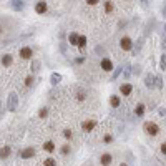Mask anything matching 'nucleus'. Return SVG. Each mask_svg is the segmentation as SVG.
I'll list each match as a JSON object with an SVG mask.
<instances>
[{"mask_svg": "<svg viewBox=\"0 0 166 166\" xmlns=\"http://www.w3.org/2000/svg\"><path fill=\"white\" fill-rule=\"evenodd\" d=\"M120 166H128V165H126V163H121V165H120Z\"/></svg>", "mask_w": 166, "mask_h": 166, "instance_id": "58836bf2", "label": "nucleus"}, {"mask_svg": "<svg viewBox=\"0 0 166 166\" xmlns=\"http://www.w3.org/2000/svg\"><path fill=\"white\" fill-rule=\"evenodd\" d=\"M161 153H163V155H166V143L161 144Z\"/></svg>", "mask_w": 166, "mask_h": 166, "instance_id": "72a5a7b5", "label": "nucleus"}, {"mask_svg": "<svg viewBox=\"0 0 166 166\" xmlns=\"http://www.w3.org/2000/svg\"><path fill=\"white\" fill-rule=\"evenodd\" d=\"M120 45H121L123 50H131V48H133V42H131L130 37H123V38L120 40Z\"/></svg>", "mask_w": 166, "mask_h": 166, "instance_id": "7ed1b4c3", "label": "nucleus"}, {"mask_svg": "<svg viewBox=\"0 0 166 166\" xmlns=\"http://www.w3.org/2000/svg\"><path fill=\"white\" fill-rule=\"evenodd\" d=\"M159 67H161V70H166V53H163L161 60H159Z\"/></svg>", "mask_w": 166, "mask_h": 166, "instance_id": "b1692460", "label": "nucleus"}, {"mask_svg": "<svg viewBox=\"0 0 166 166\" xmlns=\"http://www.w3.org/2000/svg\"><path fill=\"white\" fill-rule=\"evenodd\" d=\"M75 61H76V63H83V61H85V57H83V58H82V57H80V58H76Z\"/></svg>", "mask_w": 166, "mask_h": 166, "instance_id": "c9c22d12", "label": "nucleus"}, {"mask_svg": "<svg viewBox=\"0 0 166 166\" xmlns=\"http://www.w3.org/2000/svg\"><path fill=\"white\" fill-rule=\"evenodd\" d=\"M111 141H113V136H111V135H106V136H105V143H111Z\"/></svg>", "mask_w": 166, "mask_h": 166, "instance_id": "473e14b6", "label": "nucleus"}, {"mask_svg": "<svg viewBox=\"0 0 166 166\" xmlns=\"http://www.w3.org/2000/svg\"><path fill=\"white\" fill-rule=\"evenodd\" d=\"M161 47H163V48H166V33L161 37Z\"/></svg>", "mask_w": 166, "mask_h": 166, "instance_id": "2f4dec72", "label": "nucleus"}, {"mask_svg": "<svg viewBox=\"0 0 166 166\" xmlns=\"http://www.w3.org/2000/svg\"><path fill=\"white\" fill-rule=\"evenodd\" d=\"M120 91H121V93L125 95V96H128V95H130L131 91H133V87H131L130 83H123L121 87H120Z\"/></svg>", "mask_w": 166, "mask_h": 166, "instance_id": "6e6552de", "label": "nucleus"}, {"mask_svg": "<svg viewBox=\"0 0 166 166\" xmlns=\"http://www.w3.org/2000/svg\"><path fill=\"white\" fill-rule=\"evenodd\" d=\"M143 130H144V133L150 135V136H156V135L159 133V126L156 125V123H153V121H146V123H144Z\"/></svg>", "mask_w": 166, "mask_h": 166, "instance_id": "f257e3e1", "label": "nucleus"}, {"mask_svg": "<svg viewBox=\"0 0 166 166\" xmlns=\"http://www.w3.org/2000/svg\"><path fill=\"white\" fill-rule=\"evenodd\" d=\"M101 68L105 70V72H111V70H113L111 60H110V58H103V60H101Z\"/></svg>", "mask_w": 166, "mask_h": 166, "instance_id": "423d86ee", "label": "nucleus"}, {"mask_svg": "<svg viewBox=\"0 0 166 166\" xmlns=\"http://www.w3.org/2000/svg\"><path fill=\"white\" fill-rule=\"evenodd\" d=\"M50 82H52V85H57V83H60V82H61V75H60V73H52Z\"/></svg>", "mask_w": 166, "mask_h": 166, "instance_id": "6ab92c4d", "label": "nucleus"}, {"mask_svg": "<svg viewBox=\"0 0 166 166\" xmlns=\"http://www.w3.org/2000/svg\"><path fill=\"white\" fill-rule=\"evenodd\" d=\"M10 146H4V148L0 150V159H5V158H8L10 156Z\"/></svg>", "mask_w": 166, "mask_h": 166, "instance_id": "ddd939ff", "label": "nucleus"}, {"mask_svg": "<svg viewBox=\"0 0 166 166\" xmlns=\"http://www.w3.org/2000/svg\"><path fill=\"white\" fill-rule=\"evenodd\" d=\"M110 103H111L113 108H118L121 100H120V96H116V95H111V96H110Z\"/></svg>", "mask_w": 166, "mask_h": 166, "instance_id": "4468645a", "label": "nucleus"}, {"mask_svg": "<svg viewBox=\"0 0 166 166\" xmlns=\"http://www.w3.org/2000/svg\"><path fill=\"white\" fill-rule=\"evenodd\" d=\"M55 165H57V163H55L53 158H47V159L43 161V166H55Z\"/></svg>", "mask_w": 166, "mask_h": 166, "instance_id": "393cba45", "label": "nucleus"}, {"mask_svg": "<svg viewBox=\"0 0 166 166\" xmlns=\"http://www.w3.org/2000/svg\"><path fill=\"white\" fill-rule=\"evenodd\" d=\"M140 72H141V67H140V65H135V67H133V73H135V75H138Z\"/></svg>", "mask_w": 166, "mask_h": 166, "instance_id": "7c9ffc66", "label": "nucleus"}, {"mask_svg": "<svg viewBox=\"0 0 166 166\" xmlns=\"http://www.w3.org/2000/svg\"><path fill=\"white\" fill-rule=\"evenodd\" d=\"M95 126H96V121H93V120H88V121H85V123L82 125L83 131H91Z\"/></svg>", "mask_w": 166, "mask_h": 166, "instance_id": "1a4fd4ad", "label": "nucleus"}, {"mask_svg": "<svg viewBox=\"0 0 166 166\" xmlns=\"http://www.w3.org/2000/svg\"><path fill=\"white\" fill-rule=\"evenodd\" d=\"M20 156H22L23 159H28V158H32V156H35V150L33 148H25L22 153H20Z\"/></svg>", "mask_w": 166, "mask_h": 166, "instance_id": "9d476101", "label": "nucleus"}, {"mask_svg": "<svg viewBox=\"0 0 166 166\" xmlns=\"http://www.w3.org/2000/svg\"><path fill=\"white\" fill-rule=\"evenodd\" d=\"M78 38H80V35H76V33H70L68 35L70 45H78Z\"/></svg>", "mask_w": 166, "mask_h": 166, "instance_id": "a211bd4d", "label": "nucleus"}, {"mask_svg": "<svg viewBox=\"0 0 166 166\" xmlns=\"http://www.w3.org/2000/svg\"><path fill=\"white\" fill-rule=\"evenodd\" d=\"M111 161H113V156L110 155V153H103L101 158H100V163L103 166H110V165H111Z\"/></svg>", "mask_w": 166, "mask_h": 166, "instance_id": "20e7f679", "label": "nucleus"}, {"mask_svg": "<svg viewBox=\"0 0 166 166\" xmlns=\"http://www.w3.org/2000/svg\"><path fill=\"white\" fill-rule=\"evenodd\" d=\"M0 61H2V65H4V67H10L12 61H13V57L7 53V55H4V57H2V60H0Z\"/></svg>", "mask_w": 166, "mask_h": 166, "instance_id": "f8f14e48", "label": "nucleus"}, {"mask_svg": "<svg viewBox=\"0 0 166 166\" xmlns=\"http://www.w3.org/2000/svg\"><path fill=\"white\" fill-rule=\"evenodd\" d=\"M135 115L136 116H143L144 115V105L143 103H138L136 108H135Z\"/></svg>", "mask_w": 166, "mask_h": 166, "instance_id": "dca6fc26", "label": "nucleus"}, {"mask_svg": "<svg viewBox=\"0 0 166 166\" xmlns=\"http://www.w3.org/2000/svg\"><path fill=\"white\" fill-rule=\"evenodd\" d=\"M17 106H18L17 93H10V95H8V100H7V110H8V111H15Z\"/></svg>", "mask_w": 166, "mask_h": 166, "instance_id": "f03ea898", "label": "nucleus"}, {"mask_svg": "<svg viewBox=\"0 0 166 166\" xmlns=\"http://www.w3.org/2000/svg\"><path fill=\"white\" fill-rule=\"evenodd\" d=\"M155 87L156 88H163V78L161 76H155Z\"/></svg>", "mask_w": 166, "mask_h": 166, "instance_id": "5701e85b", "label": "nucleus"}, {"mask_svg": "<svg viewBox=\"0 0 166 166\" xmlns=\"http://www.w3.org/2000/svg\"><path fill=\"white\" fill-rule=\"evenodd\" d=\"M32 55H33V52H32V48H30V47H23L22 50H20V57H22L23 60H30Z\"/></svg>", "mask_w": 166, "mask_h": 166, "instance_id": "39448f33", "label": "nucleus"}, {"mask_svg": "<svg viewBox=\"0 0 166 166\" xmlns=\"http://www.w3.org/2000/svg\"><path fill=\"white\" fill-rule=\"evenodd\" d=\"M47 115H48V110H47V108H40V111H38V116H40V118H45Z\"/></svg>", "mask_w": 166, "mask_h": 166, "instance_id": "bb28decb", "label": "nucleus"}, {"mask_svg": "<svg viewBox=\"0 0 166 166\" xmlns=\"http://www.w3.org/2000/svg\"><path fill=\"white\" fill-rule=\"evenodd\" d=\"M128 76H130V67H128L126 72H125V78H128Z\"/></svg>", "mask_w": 166, "mask_h": 166, "instance_id": "e433bc0d", "label": "nucleus"}, {"mask_svg": "<svg viewBox=\"0 0 166 166\" xmlns=\"http://www.w3.org/2000/svg\"><path fill=\"white\" fill-rule=\"evenodd\" d=\"M113 8H115V7H113V4H111V2H106V4H105V12H106V13L113 12Z\"/></svg>", "mask_w": 166, "mask_h": 166, "instance_id": "a878e982", "label": "nucleus"}, {"mask_svg": "<svg viewBox=\"0 0 166 166\" xmlns=\"http://www.w3.org/2000/svg\"><path fill=\"white\" fill-rule=\"evenodd\" d=\"M78 47L82 48V50L87 47V37H85V35H80V38H78Z\"/></svg>", "mask_w": 166, "mask_h": 166, "instance_id": "aec40b11", "label": "nucleus"}, {"mask_svg": "<svg viewBox=\"0 0 166 166\" xmlns=\"http://www.w3.org/2000/svg\"><path fill=\"white\" fill-rule=\"evenodd\" d=\"M121 67H118V68H113V75H111V80H116L120 76V73H121Z\"/></svg>", "mask_w": 166, "mask_h": 166, "instance_id": "4be33fe9", "label": "nucleus"}, {"mask_svg": "<svg viewBox=\"0 0 166 166\" xmlns=\"http://www.w3.org/2000/svg\"><path fill=\"white\" fill-rule=\"evenodd\" d=\"M43 150L47 153H53L55 151V143L53 141H47V143H43Z\"/></svg>", "mask_w": 166, "mask_h": 166, "instance_id": "2eb2a0df", "label": "nucleus"}, {"mask_svg": "<svg viewBox=\"0 0 166 166\" xmlns=\"http://www.w3.org/2000/svg\"><path fill=\"white\" fill-rule=\"evenodd\" d=\"M68 153H70V146H68V144L61 146V155H68Z\"/></svg>", "mask_w": 166, "mask_h": 166, "instance_id": "c85d7f7f", "label": "nucleus"}, {"mask_svg": "<svg viewBox=\"0 0 166 166\" xmlns=\"http://www.w3.org/2000/svg\"><path fill=\"white\" fill-rule=\"evenodd\" d=\"M63 138H67V140H70V138H72V130H68V128H67V130L63 131Z\"/></svg>", "mask_w": 166, "mask_h": 166, "instance_id": "cd10ccee", "label": "nucleus"}, {"mask_svg": "<svg viewBox=\"0 0 166 166\" xmlns=\"http://www.w3.org/2000/svg\"><path fill=\"white\" fill-rule=\"evenodd\" d=\"M23 7H25V2H22V0L12 2V8H13V10H23Z\"/></svg>", "mask_w": 166, "mask_h": 166, "instance_id": "f3484780", "label": "nucleus"}, {"mask_svg": "<svg viewBox=\"0 0 166 166\" xmlns=\"http://www.w3.org/2000/svg\"><path fill=\"white\" fill-rule=\"evenodd\" d=\"M35 12L37 13H45V12H47V4H45V2H37V5H35Z\"/></svg>", "mask_w": 166, "mask_h": 166, "instance_id": "9b49d317", "label": "nucleus"}, {"mask_svg": "<svg viewBox=\"0 0 166 166\" xmlns=\"http://www.w3.org/2000/svg\"><path fill=\"white\" fill-rule=\"evenodd\" d=\"M163 15H165V17H166V7L163 8Z\"/></svg>", "mask_w": 166, "mask_h": 166, "instance_id": "4c0bfd02", "label": "nucleus"}, {"mask_svg": "<svg viewBox=\"0 0 166 166\" xmlns=\"http://www.w3.org/2000/svg\"><path fill=\"white\" fill-rule=\"evenodd\" d=\"M32 83H33V76H27V78H25V85H27V87H30V85H32Z\"/></svg>", "mask_w": 166, "mask_h": 166, "instance_id": "c756f323", "label": "nucleus"}, {"mask_svg": "<svg viewBox=\"0 0 166 166\" xmlns=\"http://www.w3.org/2000/svg\"><path fill=\"white\" fill-rule=\"evenodd\" d=\"M87 4H88V5H96V4H98V2H96V0H88Z\"/></svg>", "mask_w": 166, "mask_h": 166, "instance_id": "f704fd0d", "label": "nucleus"}, {"mask_svg": "<svg viewBox=\"0 0 166 166\" xmlns=\"http://www.w3.org/2000/svg\"><path fill=\"white\" fill-rule=\"evenodd\" d=\"M144 85L148 88H155V76L146 73V75H144Z\"/></svg>", "mask_w": 166, "mask_h": 166, "instance_id": "0eeeda50", "label": "nucleus"}, {"mask_svg": "<svg viewBox=\"0 0 166 166\" xmlns=\"http://www.w3.org/2000/svg\"><path fill=\"white\" fill-rule=\"evenodd\" d=\"M38 70H40V61H38V60H33V61H32V72L37 73Z\"/></svg>", "mask_w": 166, "mask_h": 166, "instance_id": "412c9836", "label": "nucleus"}, {"mask_svg": "<svg viewBox=\"0 0 166 166\" xmlns=\"http://www.w3.org/2000/svg\"><path fill=\"white\" fill-rule=\"evenodd\" d=\"M165 30H166V25H165Z\"/></svg>", "mask_w": 166, "mask_h": 166, "instance_id": "ea45409f", "label": "nucleus"}]
</instances>
